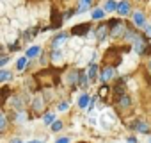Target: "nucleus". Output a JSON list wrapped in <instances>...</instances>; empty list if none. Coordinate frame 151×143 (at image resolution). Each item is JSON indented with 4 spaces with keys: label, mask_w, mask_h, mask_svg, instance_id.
Returning <instances> with one entry per match:
<instances>
[{
    "label": "nucleus",
    "mask_w": 151,
    "mask_h": 143,
    "mask_svg": "<svg viewBox=\"0 0 151 143\" xmlns=\"http://www.w3.org/2000/svg\"><path fill=\"white\" fill-rule=\"evenodd\" d=\"M91 2H93V0H82V4H86V6H89Z\"/></svg>",
    "instance_id": "58836bf2"
},
{
    "label": "nucleus",
    "mask_w": 151,
    "mask_h": 143,
    "mask_svg": "<svg viewBox=\"0 0 151 143\" xmlns=\"http://www.w3.org/2000/svg\"><path fill=\"white\" fill-rule=\"evenodd\" d=\"M132 129H133V131H139V132H147L149 125H147L144 120H135V122L132 123Z\"/></svg>",
    "instance_id": "1a4fd4ad"
},
{
    "label": "nucleus",
    "mask_w": 151,
    "mask_h": 143,
    "mask_svg": "<svg viewBox=\"0 0 151 143\" xmlns=\"http://www.w3.org/2000/svg\"><path fill=\"white\" fill-rule=\"evenodd\" d=\"M6 127H7V118H6V115L2 111H0V132H4Z\"/></svg>",
    "instance_id": "4be33fe9"
},
{
    "label": "nucleus",
    "mask_w": 151,
    "mask_h": 143,
    "mask_svg": "<svg viewBox=\"0 0 151 143\" xmlns=\"http://www.w3.org/2000/svg\"><path fill=\"white\" fill-rule=\"evenodd\" d=\"M52 57H53V61H59V59L62 57V54H60V50H57V48H53V54H52Z\"/></svg>",
    "instance_id": "7c9ffc66"
},
{
    "label": "nucleus",
    "mask_w": 151,
    "mask_h": 143,
    "mask_svg": "<svg viewBox=\"0 0 151 143\" xmlns=\"http://www.w3.org/2000/svg\"><path fill=\"white\" fill-rule=\"evenodd\" d=\"M147 45H149V43H147L142 36H139V38L135 39V52H137L139 55H144L146 50H147Z\"/></svg>",
    "instance_id": "0eeeda50"
},
{
    "label": "nucleus",
    "mask_w": 151,
    "mask_h": 143,
    "mask_svg": "<svg viewBox=\"0 0 151 143\" xmlns=\"http://www.w3.org/2000/svg\"><path fill=\"white\" fill-rule=\"evenodd\" d=\"M114 9H117L116 2H114V0H107V4H105V11H107V13H110V11H114Z\"/></svg>",
    "instance_id": "bb28decb"
},
{
    "label": "nucleus",
    "mask_w": 151,
    "mask_h": 143,
    "mask_svg": "<svg viewBox=\"0 0 151 143\" xmlns=\"http://www.w3.org/2000/svg\"><path fill=\"white\" fill-rule=\"evenodd\" d=\"M27 61H29V57H27V55H25V57H20V59H18V63H16V68H18V70H25Z\"/></svg>",
    "instance_id": "5701e85b"
},
{
    "label": "nucleus",
    "mask_w": 151,
    "mask_h": 143,
    "mask_svg": "<svg viewBox=\"0 0 151 143\" xmlns=\"http://www.w3.org/2000/svg\"><path fill=\"white\" fill-rule=\"evenodd\" d=\"M41 54V47H30L29 50H27V57L29 59H34V57H37Z\"/></svg>",
    "instance_id": "a211bd4d"
},
{
    "label": "nucleus",
    "mask_w": 151,
    "mask_h": 143,
    "mask_svg": "<svg viewBox=\"0 0 151 143\" xmlns=\"http://www.w3.org/2000/svg\"><path fill=\"white\" fill-rule=\"evenodd\" d=\"M50 18H52V22H50V29H59L60 25H62V22H64V16L53 7L52 9V15H50Z\"/></svg>",
    "instance_id": "20e7f679"
},
{
    "label": "nucleus",
    "mask_w": 151,
    "mask_h": 143,
    "mask_svg": "<svg viewBox=\"0 0 151 143\" xmlns=\"http://www.w3.org/2000/svg\"><path fill=\"white\" fill-rule=\"evenodd\" d=\"M60 129H62V122H59V120H55V122L52 123V131H53V132H59Z\"/></svg>",
    "instance_id": "c85d7f7f"
},
{
    "label": "nucleus",
    "mask_w": 151,
    "mask_h": 143,
    "mask_svg": "<svg viewBox=\"0 0 151 143\" xmlns=\"http://www.w3.org/2000/svg\"><path fill=\"white\" fill-rule=\"evenodd\" d=\"M114 66H109V64H105L103 66V70H101V74H100V79L103 81V82H107V81H110L112 77H114Z\"/></svg>",
    "instance_id": "6e6552de"
},
{
    "label": "nucleus",
    "mask_w": 151,
    "mask_h": 143,
    "mask_svg": "<svg viewBox=\"0 0 151 143\" xmlns=\"http://www.w3.org/2000/svg\"><path fill=\"white\" fill-rule=\"evenodd\" d=\"M11 143H23V141L20 138H14V139H11Z\"/></svg>",
    "instance_id": "4c0bfd02"
},
{
    "label": "nucleus",
    "mask_w": 151,
    "mask_h": 143,
    "mask_svg": "<svg viewBox=\"0 0 151 143\" xmlns=\"http://www.w3.org/2000/svg\"><path fill=\"white\" fill-rule=\"evenodd\" d=\"M114 95H116L117 98L124 95V81H117V82H116V86H114Z\"/></svg>",
    "instance_id": "ddd939ff"
},
{
    "label": "nucleus",
    "mask_w": 151,
    "mask_h": 143,
    "mask_svg": "<svg viewBox=\"0 0 151 143\" xmlns=\"http://www.w3.org/2000/svg\"><path fill=\"white\" fill-rule=\"evenodd\" d=\"M146 66H147V70H149V72H151V59H149V61H147V64H146Z\"/></svg>",
    "instance_id": "ea45409f"
},
{
    "label": "nucleus",
    "mask_w": 151,
    "mask_h": 143,
    "mask_svg": "<svg viewBox=\"0 0 151 143\" xmlns=\"http://www.w3.org/2000/svg\"><path fill=\"white\" fill-rule=\"evenodd\" d=\"M9 63V57L7 55H2V57H0V66H4V64H7Z\"/></svg>",
    "instance_id": "2f4dec72"
},
{
    "label": "nucleus",
    "mask_w": 151,
    "mask_h": 143,
    "mask_svg": "<svg viewBox=\"0 0 151 143\" xmlns=\"http://www.w3.org/2000/svg\"><path fill=\"white\" fill-rule=\"evenodd\" d=\"M130 106H132V98L128 95H123V97L117 98V107L119 109H128Z\"/></svg>",
    "instance_id": "9b49d317"
},
{
    "label": "nucleus",
    "mask_w": 151,
    "mask_h": 143,
    "mask_svg": "<svg viewBox=\"0 0 151 143\" xmlns=\"http://www.w3.org/2000/svg\"><path fill=\"white\" fill-rule=\"evenodd\" d=\"M55 143H69V138H59Z\"/></svg>",
    "instance_id": "f704fd0d"
},
{
    "label": "nucleus",
    "mask_w": 151,
    "mask_h": 143,
    "mask_svg": "<svg viewBox=\"0 0 151 143\" xmlns=\"http://www.w3.org/2000/svg\"><path fill=\"white\" fill-rule=\"evenodd\" d=\"M9 95H11V90H9L7 86L0 88V106H4V104H6V100H7Z\"/></svg>",
    "instance_id": "dca6fc26"
},
{
    "label": "nucleus",
    "mask_w": 151,
    "mask_h": 143,
    "mask_svg": "<svg viewBox=\"0 0 151 143\" xmlns=\"http://www.w3.org/2000/svg\"><path fill=\"white\" fill-rule=\"evenodd\" d=\"M133 23H135L137 27H144V25H146V20H144V15H142L140 11H137V13L133 15Z\"/></svg>",
    "instance_id": "2eb2a0df"
},
{
    "label": "nucleus",
    "mask_w": 151,
    "mask_h": 143,
    "mask_svg": "<svg viewBox=\"0 0 151 143\" xmlns=\"http://www.w3.org/2000/svg\"><path fill=\"white\" fill-rule=\"evenodd\" d=\"M128 143H137V138H133V136H130V138H128Z\"/></svg>",
    "instance_id": "e433bc0d"
},
{
    "label": "nucleus",
    "mask_w": 151,
    "mask_h": 143,
    "mask_svg": "<svg viewBox=\"0 0 151 143\" xmlns=\"http://www.w3.org/2000/svg\"><path fill=\"white\" fill-rule=\"evenodd\" d=\"M43 120H45V123H46V125H50V123H53V122H55V115L48 111V113L43 116Z\"/></svg>",
    "instance_id": "393cba45"
},
{
    "label": "nucleus",
    "mask_w": 151,
    "mask_h": 143,
    "mask_svg": "<svg viewBox=\"0 0 151 143\" xmlns=\"http://www.w3.org/2000/svg\"><path fill=\"white\" fill-rule=\"evenodd\" d=\"M147 143H151V138H149V139H147Z\"/></svg>",
    "instance_id": "79ce46f5"
},
{
    "label": "nucleus",
    "mask_w": 151,
    "mask_h": 143,
    "mask_svg": "<svg viewBox=\"0 0 151 143\" xmlns=\"http://www.w3.org/2000/svg\"><path fill=\"white\" fill-rule=\"evenodd\" d=\"M87 77H89V81H94V79L98 77V66H96L94 63H91V66H89V70H87Z\"/></svg>",
    "instance_id": "f3484780"
},
{
    "label": "nucleus",
    "mask_w": 151,
    "mask_h": 143,
    "mask_svg": "<svg viewBox=\"0 0 151 143\" xmlns=\"http://www.w3.org/2000/svg\"><path fill=\"white\" fill-rule=\"evenodd\" d=\"M109 29H110V36L112 38H119L126 32V25L121 20H110L109 22Z\"/></svg>",
    "instance_id": "7ed1b4c3"
},
{
    "label": "nucleus",
    "mask_w": 151,
    "mask_h": 143,
    "mask_svg": "<svg viewBox=\"0 0 151 143\" xmlns=\"http://www.w3.org/2000/svg\"><path fill=\"white\" fill-rule=\"evenodd\" d=\"M109 91H110V86H101L100 91H98V95L100 97H105V95H109Z\"/></svg>",
    "instance_id": "c756f323"
},
{
    "label": "nucleus",
    "mask_w": 151,
    "mask_h": 143,
    "mask_svg": "<svg viewBox=\"0 0 151 143\" xmlns=\"http://www.w3.org/2000/svg\"><path fill=\"white\" fill-rule=\"evenodd\" d=\"M91 16H93V20H101L105 15H103V11H101V9H94V11L91 13Z\"/></svg>",
    "instance_id": "cd10ccee"
},
{
    "label": "nucleus",
    "mask_w": 151,
    "mask_h": 143,
    "mask_svg": "<svg viewBox=\"0 0 151 143\" xmlns=\"http://www.w3.org/2000/svg\"><path fill=\"white\" fill-rule=\"evenodd\" d=\"M128 11H130V4L126 2V0H123V2H119V4H117V13H119L121 16L128 15Z\"/></svg>",
    "instance_id": "4468645a"
},
{
    "label": "nucleus",
    "mask_w": 151,
    "mask_h": 143,
    "mask_svg": "<svg viewBox=\"0 0 151 143\" xmlns=\"http://www.w3.org/2000/svg\"><path fill=\"white\" fill-rule=\"evenodd\" d=\"M144 32L147 38H151V25H144Z\"/></svg>",
    "instance_id": "72a5a7b5"
},
{
    "label": "nucleus",
    "mask_w": 151,
    "mask_h": 143,
    "mask_svg": "<svg viewBox=\"0 0 151 143\" xmlns=\"http://www.w3.org/2000/svg\"><path fill=\"white\" fill-rule=\"evenodd\" d=\"M13 106H14L16 109H23V106H25L23 97H14V98H13Z\"/></svg>",
    "instance_id": "6ab92c4d"
},
{
    "label": "nucleus",
    "mask_w": 151,
    "mask_h": 143,
    "mask_svg": "<svg viewBox=\"0 0 151 143\" xmlns=\"http://www.w3.org/2000/svg\"><path fill=\"white\" fill-rule=\"evenodd\" d=\"M13 75H11V72H7V70H0V82H6V81H9Z\"/></svg>",
    "instance_id": "412c9836"
},
{
    "label": "nucleus",
    "mask_w": 151,
    "mask_h": 143,
    "mask_svg": "<svg viewBox=\"0 0 151 143\" xmlns=\"http://www.w3.org/2000/svg\"><path fill=\"white\" fill-rule=\"evenodd\" d=\"M68 107H69V104H68V102H60V104H59V109H60V111H66Z\"/></svg>",
    "instance_id": "473e14b6"
},
{
    "label": "nucleus",
    "mask_w": 151,
    "mask_h": 143,
    "mask_svg": "<svg viewBox=\"0 0 151 143\" xmlns=\"http://www.w3.org/2000/svg\"><path fill=\"white\" fill-rule=\"evenodd\" d=\"M91 31V23H80V25H75L71 34L73 36H86L87 32Z\"/></svg>",
    "instance_id": "423d86ee"
},
{
    "label": "nucleus",
    "mask_w": 151,
    "mask_h": 143,
    "mask_svg": "<svg viewBox=\"0 0 151 143\" xmlns=\"http://www.w3.org/2000/svg\"><path fill=\"white\" fill-rule=\"evenodd\" d=\"M29 143H41L39 139H32V141H29Z\"/></svg>",
    "instance_id": "a19ab883"
},
{
    "label": "nucleus",
    "mask_w": 151,
    "mask_h": 143,
    "mask_svg": "<svg viewBox=\"0 0 151 143\" xmlns=\"http://www.w3.org/2000/svg\"><path fill=\"white\" fill-rule=\"evenodd\" d=\"M43 107H45V100H43L41 97H36V98L32 100V111H34V113H41Z\"/></svg>",
    "instance_id": "f8f14e48"
},
{
    "label": "nucleus",
    "mask_w": 151,
    "mask_h": 143,
    "mask_svg": "<svg viewBox=\"0 0 151 143\" xmlns=\"http://www.w3.org/2000/svg\"><path fill=\"white\" fill-rule=\"evenodd\" d=\"M94 109V98H91V102H89V111H93Z\"/></svg>",
    "instance_id": "c9c22d12"
},
{
    "label": "nucleus",
    "mask_w": 151,
    "mask_h": 143,
    "mask_svg": "<svg viewBox=\"0 0 151 143\" xmlns=\"http://www.w3.org/2000/svg\"><path fill=\"white\" fill-rule=\"evenodd\" d=\"M94 34H96V39H98L100 43H103V41L107 39V36L110 34V29H109L107 23H101V25L96 27V32H94Z\"/></svg>",
    "instance_id": "39448f33"
},
{
    "label": "nucleus",
    "mask_w": 151,
    "mask_h": 143,
    "mask_svg": "<svg viewBox=\"0 0 151 143\" xmlns=\"http://www.w3.org/2000/svg\"><path fill=\"white\" fill-rule=\"evenodd\" d=\"M87 84H89V77L82 74V77H80V81H78V86H80L82 90H86V88H87Z\"/></svg>",
    "instance_id": "a878e982"
},
{
    "label": "nucleus",
    "mask_w": 151,
    "mask_h": 143,
    "mask_svg": "<svg viewBox=\"0 0 151 143\" xmlns=\"http://www.w3.org/2000/svg\"><path fill=\"white\" fill-rule=\"evenodd\" d=\"M37 32H39V27H36V29H32V31L25 32V34H23V39H25V41H30V39H32V38H34Z\"/></svg>",
    "instance_id": "aec40b11"
},
{
    "label": "nucleus",
    "mask_w": 151,
    "mask_h": 143,
    "mask_svg": "<svg viewBox=\"0 0 151 143\" xmlns=\"http://www.w3.org/2000/svg\"><path fill=\"white\" fill-rule=\"evenodd\" d=\"M89 102H91V98L87 95H82L78 98V107H86V106H89Z\"/></svg>",
    "instance_id": "b1692460"
},
{
    "label": "nucleus",
    "mask_w": 151,
    "mask_h": 143,
    "mask_svg": "<svg viewBox=\"0 0 151 143\" xmlns=\"http://www.w3.org/2000/svg\"><path fill=\"white\" fill-rule=\"evenodd\" d=\"M121 54H123V50H121L119 47H110V48H107V52H105V64L116 68L117 64H121Z\"/></svg>",
    "instance_id": "f03ea898"
},
{
    "label": "nucleus",
    "mask_w": 151,
    "mask_h": 143,
    "mask_svg": "<svg viewBox=\"0 0 151 143\" xmlns=\"http://www.w3.org/2000/svg\"><path fill=\"white\" fill-rule=\"evenodd\" d=\"M66 38H68V34L66 32H60V34H57L53 39H52V48H59L64 41H66Z\"/></svg>",
    "instance_id": "9d476101"
},
{
    "label": "nucleus",
    "mask_w": 151,
    "mask_h": 143,
    "mask_svg": "<svg viewBox=\"0 0 151 143\" xmlns=\"http://www.w3.org/2000/svg\"><path fill=\"white\" fill-rule=\"evenodd\" d=\"M34 79H36L37 86H43V88L59 84V75H57L55 70H43V72H39V74L34 75Z\"/></svg>",
    "instance_id": "f257e3e1"
}]
</instances>
